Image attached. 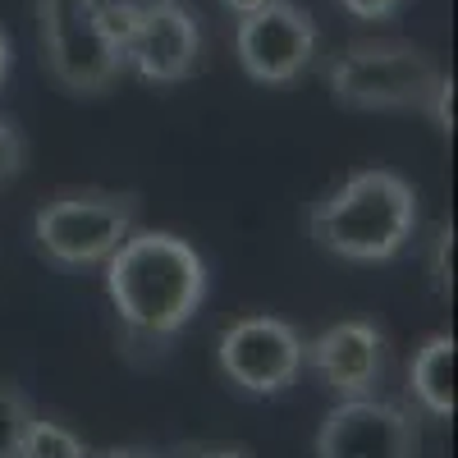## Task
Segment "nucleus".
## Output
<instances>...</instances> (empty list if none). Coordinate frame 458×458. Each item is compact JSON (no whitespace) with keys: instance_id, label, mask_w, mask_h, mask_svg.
Segmentation results:
<instances>
[{"instance_id":"f257e3e1","label":"nucleus","mask_w":458,"mask_h":458,"mask_svg":"<svg viewBox=\"0 0 458 458\" xmlns=\"http://www.w3.org/2000/svg\"><path fill=\"white\" fill-rule=\"evenodd\" d=\"M106 293L138 335H179L207 298V261L165 229L129 234L106 257Z\"/></svg>"},{"instance_id":"f03ea898","label":"nucleus","mask_w":458,"mask_h":458,"mask_svg":"<svg viewBox=\"0 0 458 458\" xmlns=\"http://www.w3.org/2000/svg\"><path fill=\"white\" fill-rule=\"evenodd\" d=\"M417 229V193L394 170H362L312 211V239L344 261H390Z\"/></svg>"},{"instance_id":"7ed1b4c3","label":"nucleus","mask_w":458,"mask_h":458,"mask_svg":"<svg viewBox=\"0 0 458 458\" xmlns=\"http://www.w3.org/2000/svg\"><path fill=\"white\" fill-rule=\"evenodd\" d=\"M37 28L51 79L79 97L106 92L124 69V51L106 23L101 0H37Z\"/></svg>"},{"instance_id":"20e7f679","label":"nucleus","mask_w":458,"mask_h":458,"mask_svg":"<svg viewBox=\"0 0 458 458\" xmlns=\"http://www.w3.org/2000/svg\"><path fill=\"white\" fill-rule=\"evenodd\" d=\"M440 83L431 55L380 42V47H349L330 64V92L349 110H394V106H427Z\"/></svg>"},{"instance_id":"39448f33","label":"nucleus","mask_w":458,"mask_h":458,"mask_svg":"<svg viewBox=\"0 0 458 458\" xmlns=\"http://www.w3.org/2000/svg\"><path fill=\"white\" fill-rule=\"evenodd\" d=\"M133 193H60L37 211V243L60 266H97L133 234Z\"/></svg>"},{"instance_id":"423d86ee","label":"nucleus","mask_w":458,"mask_h":458,"mask_svg":"<svg viewBox=\"0 0 458 458\" xmlns=\"http://www.w3.org/2000/svg\"><path fill=\"white\" fill-rule=\"evenodd\" d=\"M114 42L124 51V64H133L147 83H183L198 69L202 32L193 14L179 10L174 0H142V5H101Z\"/></svg>"},{"instance_id":"0eeeda50","label":"nucleus","mask_w":458,"mask_h":458,"mask_svg":"<svg viewBox=\"0 0 458 458\" xmlns=\"http://www.w3.org/2000/svg\"><path fill=\"white\" fill-rule=\"evenodd\" d=\"M302 335L280 317H243L220 335V371L243 394H284L302 376Z\"/></svg>"},{"instance_id":"6e6552de","label":"nucleus","mask_w":458,"mask_h":458,"mask_svg":"<svg viewBox=\"0 0 458 458\" xmlns=\"http://www.w3.org/2000/svg\"><path fill=\"white\" fill-rule=\"evenodd\" d=\"M234 51H239V64L248 79L271 83V88L293 83L317 55V23L308 10L289 5V0H276V5L239 14Z\"/></svg>"},{"instance_id":"1a4fd4ad","label":"nucleus","mask_w":458,"mask_h":458,"mask_svg":"<svg viewBox=\"0 0 458 458\" xmlns=\"http://www.w3.org/2000/svg\"><path fill=\"white\" fill-rule=\"evenodd\" d=\"M317 458H417V427L403 408L371 394L344 399L317 431Z\"/></svg>"},{"instance_id":"9d476101","label":"nucleus","mask_w":458,"mask_h":458,"mask_svg":"<svg viewBox=\"0 0 458 458\" xmlns=\"http://www.w3.org/2000/svg\"><path fill=\"white\" fill-rule=\"evenodd\" d=\"M302 367H312L339 399H362L386 371V339L367 321H339L302 349Z\"/></svg>"},{"instance_id":"9b49d317","label":"nucleus","mask_w":458,"mask_h":458,"mask_svg":"<svg viewBox=\"0 0 458 458\" xmlns=\"http://www.w3.org/2000/svg\"><path fill=\"white\" fill-rule=\"evenodd\" d=\"M412 394L422 399L431 417H454L458 408V344L454 335H431L412 358Z\"/></svg>"},{"instance_id":"f8f14e48","label":"nucleus","mask_w":458,"mask_h":458,"mask_svg":"<svg viewBox=\"0 0 458 458\" xmlns=\"http://www.w3.org/2000/svg\"><path fill=\"white\" fill-rule=\"evenodd\" d=\"M19 458H92V454H88V445L73 436L69 427L32 417V427H28V436H23Z\"/></svg>"},{"instance_id":"ddd939ff","label":"nucleus","mask_w":458,"mask_h":458,"mask_svg":"<svg viewBox=\"0 0 458 458\" xmlns=\"http://www.w3.org/2000/svg\"><path fill=\"white\" fill-rule=\"evenodd\" d=\"M32 417H37L32 403L14 386H0V458H19Z\"/></svg>"},{"instance_id":"4468645a","label":"nucleus","mask_w":458,"mask_h":458,"mask_svg":"<svg viewBox=\"0 0 458 458\" xmlns=\"http://www.w3.org/2000/svg\"><path fill=\"white\" fill-rule=\"evenodd\" d=\"M431 276H436V289L449 293L454 289V229L445 225L436 234V257H431Z\"/></svg>"},{"instance_id":"2eb2a0df","label":"nucleus","mask_w":458,"mask_h":458,"mask_svg":"<svg viewBox=\"0 0 458 458\" xmlns=\"http://www.w3.org/2000/svg\"><path fill=\"white\" fill-rule=\"evenodd\" d=\"M427 110H431V120H436L440 133H454V79H445V73H440L436 92L427 97Z\"/></svg>"},{"instance_id":"dca6fc26","label":"nucleus","mask_w":458,"mask_h":458,"mask_svg":"<svg viewBox=\"0 0 458 458\" xmlns=\"http://www.w3.org/2000/svg\"><path fill=\"white\" fill-rule=\"evenodd\" d=\"M19 165H23V138L10 120H0V179L19 174Z\"/></svg>"},{"instance_id":"f3484780","label":"nucleus","mask_w":458,"mask_h":458,"mask_svg":"<svg viewBox=\"0 0 458 458\" xmlns=\"http://www.w3.org/2000/svg\"><path fill=\"white\" fill-rule=\"evenodd\" d=\"M344 10H349L353 19H371V23H380V19H394L408 0H339Z\"/></svg>"},{"instance_id":"a211bd4d","label":"nucleus","mask_w":458,"mask_h":458,"mask_svg":"<svg viewBox=\"0 0 458 458\" xmlns=\"http://www.w3.org/2000/svg\"><path fill=\"white\" fill-rule=\"evenodd\" d=\"M225 10H234V14H252V10H261V5H276V0H220Z\"/></svg>"},{"instance_id":"6ab92c4d","label":"nucleus","mask_w":458,"mask_h":458,"mask_svg":"<svg viewBox=\"0 0 458 458\" xmlns=\"http://www.w3.org/2000/svg\"><path fill=\"white\" fill-rule=\"evenodd\" d=\"M97 458H157V454H147V449H106Z\"/></svg>"},{"instance_id":"aec40b11","label":"nucleus","mask_w":458,"mask_h":458,"mask_svg":"<svg viewBox=\"0 0 458 458\" xmlns=\"http://www.w3.org/2000/svg\"><path fill=\"white\" fill-rule=\"evenodd\" d=\"M5 73H10V42H5V32H0V83H5Z\"/></svg>"},{"instance_id":"412c9836","label":"nucleus","mask_w":458,"mask_h":458,"mask_svg":"<svg viewBox=\"0 0 458 458\" xmlns=\"http://www.w3.org/2000/svg\"><path fill=\"white\" fill-rule=\"evenodd\" d=\"M198 458H248L243 449H207V454H198Z\"/></svg>"},{"instance_id":"4be33fe9","label":"nucleus","mask_w":458,"mask_h":458,"mask_svg":"<svg viewBox=\"0 0 458 458\" xmlns=\"http://www.w3.org/2000/svg\"><path fill=\"white\" fill-rule=\"evenodd\" d=\"M174 5H179V0H174Z\"/></svg>"}]
</instances>
